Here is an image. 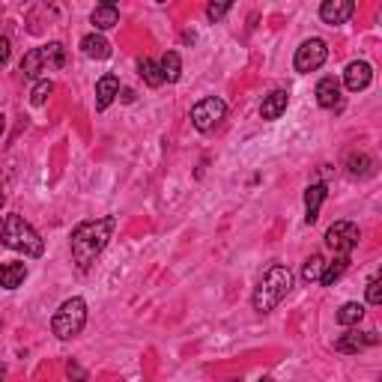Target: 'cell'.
<instances>
[{
    "label": "cell",
    "mask_w": 382,
    "mask_h": 382,
    "mask_svg": "<svg viewBox=\"0 0 382 382\" xmlns=\"http://www.w3.org/2000/svg\"><path fill=\"white\" fill-rule=\"evenodd\" d=\"M114 227H117V218L105 215V218H96V221H81L72 230V260H75L78 272L93 269L96 257L105 251L108 239H111Z\"/></svg>",
    "instance_id": "obj_1"
},
{
    "label": "cell",
    "mask_w": 382,
    "mask_h": 382,
    "mask_svg": "<svg viewBox=\"0 0 382 382\" xmlns=\"http://www.w3.org/2000/svg\"><path fill=\"white\" fill-rule=\"evenodd\" d=\"M0 239H3L6 248L21 251L24 257H42V254H45V242H42V236L36 233L33 227L27 224L18 212L3 215V224H0Z\"/></svg>",
    "instance_id": "obj_2"
},
{
    "label": "cell",
    "mask_w": 382,
    "mask_h": 382,
    "mask_svg": "<svg viewBox=\"0 0 382 382\" xmlns=\"http://www.w3.org/2000/svg\"><path fill=\"white\" fill-rule=\"evenodd\" d=\"M290 290H293V272L287 266H272L266 275H263L257 290H254V311L257 314L275 311V308L287 299Z\"/></svg>",
    "instance_id": "obj_3"
},
{
    "label": "cell",
    "mask_w": 382,
    "mask_h": 382,
    "mask_svg": "<svg viewBox=\"0 0 382 382\" xmlns=\"http://www.w3.org/2000/svg\"><path fill=\"white\" fill-rule=\"evenodd\" d=\"M84 325H87V302H84V299H78V296L66 299V302L57 308L54 320H51V329H54V334H57L60 341L78 338V334L84 332Z\"/></svg>",
    "instance_id": "obj_4"
},
{
    "label": "cell",
    "mask_w": 382,
    "mask_h": 382,
    "mask_svg": "<svg viewBox=\"0 0 382 382\" xmlns=\"http://www.w3.org/2000/svg\"><path fill=\"white\" fill-rule=\"evenodd\" d=\"M224 117H227V105L218 96H206L191 108V123H194L197 132H212L215 125H221Z\"/></svg>",
    "instance_id": "obj_5"
},
{
    "label": "cell",
    "mask_w": 382,
    "mask_h": 382,
    "mask_svg": "<svg viewBox=\"0 0 382 382\" xmlns=\"http://www.w3.org/2000/svg\"><path fill=\"white\" fill-rule=\"evenodd\" d=\"M325 57H329V45H325L323 39H305V42L296 48L293 66H296V72L308 75V72H316V69H320L323 63H325Z\"/></svg>",
    "instance_id": "obj_6"
},
{
    "label": "cell",
    "mask_w": 382,
    "mask_h": 382,
    "mask_svg": "<svg viewBox=\"0 0 382 382\" xmlns=\"http://www.w3.org/2000/svg\"><path fill=\"white\" fill-rule=\"evenodd\" d=\"M359 239H361V233L352 221H334L329 230H325V245H329L334 254H350L359 245Z\"/></svg>",
    "instance_id": "obj_7"
},
{
    "label": "cell",
    "mask_w": 382,
    "mask_h": 382,
    "mask_svg": "<svg viewBox=\"0 0 382 382\" xmlns=\"http://www.w3.org/2000/svg\"><path fill=\"white\" fill-rule=\"evenodd\" d=\"M352 12H356V0H323V6H320V18L332 27L347 24Z\"/></svg>",
    "instance_id": "obj_8"
},
{
    "label": "cell",
    "mask_w": 382,
    "mask_h": 382,
    "mask_svg": "<svg viewBox=\"0 0 382 382\" xmlns=\"http://www.w3.org/2000/svg\"><path fill=\"white\" fill-rule=\"evenodd\" d=\"M370 81H374V69H370V63H365V60H352L347 66V72H343V84H347L350 93L365 90Z\"/></svg>",
    "instance_id": "obj_9"
},
{
    "label": "cell",
    "mask_w": 382,
    "mask_h": 382,
    "mask_svg": "<svg viewBox=\"0 0 382 382\" xmlns=\"http://www.w3.org/2000/svg\"><path fill=\"white\" fill-rule=\"evenodd\" d=\"M379 338H376V332H347V334H341L338 341H334V350L338 352H361L365 347H374Z\"/></svg>",
    "instance_id": "obj_10"
},
{
    "label": "cell",
    "mask_w": 382,
    "mask_h": 382,
    "mask_svg": "<svg viewBox=\"0 0 382 382\" xmlns=\"http://www.w3.org/2000/svg\"><path fill=\"white\" fill-rule=\"evenodd\" d=\"M325 197H329V188L323 183L308 185V191H305V224H314L316 218H320V206L325 203Z\"/></svg>",
    "instance_id": "obj_11"
},
{
    "label": "cell",
    "mask_w": 382,
    "mask_h": 382,
    "mask_svg": "<svg viewBox=\"0 0 382 382\" xmlns=\"http://www.w3.org/2000/svg\"><path fill=\"white\" fill-rule=\"evenodd\" d=\"M287 102H290L287 90H272V93L263 96V102H260V117L263 120H278V117L287 111Z\"/></svg>",
    "instance_id": "obj_12"
},
{
    "label": "cell",
    "mask_w": 382,
    "mask_h": 382,
    "mask_svg": "<svg viewBox=\"0 0 382 382\" xmlns=\"http://www.w3.org/2000/svg\"><path fill=\"white\" fill-rule=\"evenodd\" d=\"M117 96H120V78H117V75H102V78H99V84H96V108H99V111H105Z\"/></svg>",
    "instance_id": "obj_13"
},
{
    "label": "cell",
    "mask_w": 382,
    "mask_h": 382,
    "mask_svg": "<svg viewBox=\"0 0 382 382\" xmlns=\"http://www.w3.org/2000/svg\"><path fill=\"white\" fill-rule=\"evenodd\" d=\"M81 51H84V57H90V60H108L111 57V42H108L102 33H90L81 39Z\"/></svg>",
    "instance_id": "obj_14"
},
{
    "label": "cell",
    "mask_w": 382,
    "mask_h": 382,
    "mask_svg": "<svg viewBox=\"0 0 382 382\" xmlns=\"http://www.w3.org/2000/svg\"><path fill=\"white\" fill-rule=\"evenodd\" d=\"M316 102L320 108H338L341 105V81L338 78H323L320 84H316Z\"/></svg>",
    "instance_id": "obj_15"
},
{
    "label": "cell",
    "mask_w": 382,
    "mask_h": 382,
    "mask_svg": "<svg viewBox=\"0 0 382 382\" xmlns=\"http://www.w3.org/2000/svg\"><path fill=\"white\" fill-rule=\"evenodd\" d=\"M27 278L24 263H0V290H18Z\"/></svg>",
    "instance_id": "obj_16"
},
{
    "label": "cell",
    "mask_w": 382,
    "mask_h": 382,
    "mask_svg": "<svg viewBox=\"0 0 382 382\" xmlns=\"http://www.w3.org/2000/svg\"><path fill=\"white\" fill-rule=\"evenodd\" d=\"M159 69H161V78H165L168 84H177L179 75H183V60H179L177 51H165L159 60Z\"/></svg>",
    "instance_id": "obj_17"
},
{
    "label": "cell",
    "mask_w": 382,
    "mask_h": 382,
    "mask_svg": "<svg viewBox=\"0 0 382 382\" xmlns=\"http://www.w3.org/2000/svg\"><path fill=\"white\" fill-rule=\"evenodd\" d=\"M90 21H93L96 30H111V27L120 24V12H117V6H102V3H99L93 9V15H90Z\"/></svg>",
    "instance_id": "obj_18"
},
{
    "label": "cell",
    "mask_w": 382,
    "mask_h": 382,
    "mask_svg": "<svg viewBox=\"0 0 382 382\" xmlns=\"http://www.w3.org/2000/svg\"><path fill=\"white\" fill-rule=\"evenodd\" d=\"M347 266H350V254H338L332 263H325V269H323V275H320V284L323 287H334V281L347 272Z\"/></svg>",
    "instance_id": "obj_19"
},
{
    "label": "cell",
    "mask_w": 382,
    "mask_h": 382,
    "mask_svg": "<svg viewBox=\"0 0 382 382\" xmlns=\"http://www.w3.org/2000/svg\"><path fill=\"white\" fill-rule=\"evenodd\" d=\"M42 51V63L45 69H63L66 66V48L60 42H48V45H39Z\"/></svg>",
    "instance_id": "obj_20"
},
{
    "label": "cell",
    "mask_w": 382,
    "mask_h": 382,
    "mask_svg": "<svg viewBox=\"0 0 382 382\" xmlns=\"http://www.w3.org/2000/svg\"><path fill=\"white\" fill-rule=\"evenodd\" d=\"M347 168H350L352 177H370V174H374V159L365 156V152H352Z\"/></svg>",
    "instance_id": "obj_21"
},
{
    "label": "cell",
    "mask_w": 382,
    "mask_h": 382,
    "mask_svg": "<svg viewBox=\"0 0 382 382\" xmlns=\"http://www.w3.org/2000/svg\"><path fill=\"white\" fill-rule=\"evenodd\" d=\"M21 72H24V78H36L39 72H45V63H42V51L39 48H30V51L24 54Z\"/></svg>",
    "instance_id": "obj_22"
},
{
    "label": "cell",
    "mask_w": 382,
    "mask_h": 382,
    "mask_svg": "<svg viewBox=\"0 0 382 382\" xmlns=\"http://www.w3.org/2000/svg\"><path fill=\"white\" fill-rule=\"evenodd\" d=\"M323 269H325V260L320 257V254L308 257L305 266H302V281H305V284H316V281H320V275H323Z\"/></svg>",
    "instance_id": "obj_23"
},
{
    "label": "cell",
    "mask_w": 382,
    "mask_h": 382,
    "mask_svg": "<svg viewBox=\"0 0 382 382\" xmlns=\"http://www.w3.org/2000/svg\"><path fill=\"white\" fill-rule=\"evenodd\" d=\"M361 316H365V308L359 302H347V305H341V311H338V323L341 325H359Z\"/></svg>",
    "instance_id": "obj_24"
},
{
    "label": "cell",
    "mask_w": 382,
    "mask_h": 382,
    "mask_svg": "<svg viewBox=\"0 0 382 382\" xmlns=\"http://www.w3.org/2000/svg\"><path fill=\"white\" fill-rule=\"evenodd\" d=\"M141 78L147 81V87H161V84H165L159 63H152V60H141Z\"/></svg>",
    "instance_id": "obj_25"
},
{
    "label": "cell",
    "mask_w": 382,
    "mask_h": 382,
    "mask_svg": "<svg viewBox=\"0 0 382 382\" xmlns=\"http://www.w3.org/2000/svg\"><path fill=\"white\" fill-rule=\"evenodd\" d=\"M51 93H54V84H51L48 78L36 81V84H33V90H30V105H36V108H39V105H45V102H48V96H51Z\"/></svg>",
    "instance_id": "obj_26"
},
{
    "label": "cell",
    "mask_w": 382,
    "mask_h": 382,
    "mask_svg": "<svg viewBox=\"0 0 382 382\" xmlns=\"http://www.w3.org/2000/svg\"><path fill=\"white\" fill-rule=\"evenodd\" d=\"M230 6H233V0H209V6H206V18L209 21H221V18L230 12Z\"/></svg>",
    "instance_id": "obj_27"
},
{
    "label": "cell",
    "mask_w": 382,
    "mask_h": 382,
    "mask_svg": "<svg viewBox=\"0 0 382 382\" xmlns=\"http://www.w3.org/2000/svg\"><path fill=\"white\" fill-rule=\"evenodd\" d=\"M368 305H382V284H379V278H370L368 281Z\"/></svg>",
    "instance_id": "obj_28"
},
{
    "label": "cell",
    "mask_w": 382,
    "mask_h": 382,
    "mask_svg": "<svg viewBox=\"0 0 382 382\" xmlns=\"http://www.w3.org/2000/svg\"><path fill=\"white\" fill-rule=\"evenodd\" d=\"M9 54H12V45H9V39H0V66L9 60Z\"/></svg>",
    "instance_id": "obj_29"
},
{
    "label": "cell",
    "mask_w": 382,
    "mask_h": 382,
    "mask_svg": "<svg viewBox=\"0 0 382 382\" xmlns=\"http://www.w3.org/2000/svg\"><path fill=\"white\" fill-rule=\"evenodd\" d=\"M3 129H6V117L0 114V134H3Z\"/></svg>",
    "instance_id": "obj_30"
},
{
    "label": "cell",
    "mask_w": 382,
    "mask_h": 382,
    "mask_svg": "<svg viewBox=\"0 0 382 382\" xmlns=\"http://www.w3.org/2000/svg\"><path fill=\"white\" fill-rule=\"evenodd\" d=\"M102 6H117V0H102Z\"/></svg>",
    "instance_id": "obj_31"
},
{
    "label": "cell",
    "mask_w": 382,
    "mask_h": 382,
    "mask_svg": "<svg viewBox=\"0 0 382 382\" xmlns=\"http://www.w3.org/2000/svg\"><path fill=\"white\" fill-rule=\"evenodd\" d=\"M3 200H6V197H3V191H0V209H3Z\"/></svg>",
    "instance_id": "obj_32"
},
{
    "label": "cell",
    "mask_w": 382,
    "mask_h": 382,
    "mask_svg": "<svg viewBox=\"0 0 382 382\" xmlns=\"http://www.w3.org/2000/svg\"><path fill=\"white\" fill-rule=\"evenodd\" d=\"M3 374H6V370H3V368H0V379H3Z\"/></svg>",
    "instance_id": "obj_33"
},
{
    "label": "cell",
    "mask_w": 382,
    "mask_h": 382,
    "mask_svg": "<svg viewBox=\"0 0 382 382\" xmlns=\"http://www.w3.org/2000/svg\"><path fill=\"white\" fill-rule=\"evenodd\" d=\"M156 3H165V0H156Z\"/></svg>",
    "instance_id": "obj_34"
},
{
    "label": "cell",
    "mask_w": 382,
    "mask_h": 382,
    "mask_svg": "<svg viewBox=\"0 0 382 382\" xmlns=\"http://www.w3.org/2000/svg\"><path fill=\"white\" fill-rule=\"evenodd\" d=\"M48 3H51V0H48Z\"/></svg>",
    "instance_id": "obj_35"
}]
</instances>
